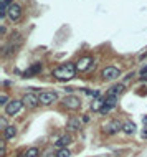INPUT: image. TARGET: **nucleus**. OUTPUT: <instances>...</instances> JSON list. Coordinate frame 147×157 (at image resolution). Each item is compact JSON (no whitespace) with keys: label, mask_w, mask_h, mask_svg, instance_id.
I'll return each instance as SVG.
<instances>
[{"label":"nucleus","mask_w":147,"mask_h":157,"mask_svg":"<svg viewBox=\"0 0 147 157\" xmlns=\"http://www.w3.org/2000/svg\"><path fill=\"white\" fill-rule=\"evenodd\" d=\"M76 70H78V68H76L75 63H63V65H60L58 68H55V70L51 71V76L56 78L58 81H66V79L75 78Z\"/></svg>","instance_id":"f257e3e1"},{"label":"nucleus","mask_w":147,"mask_h":157,"mask_svg":"<svg viewBox=\"0 0 147 157\" xmlns=\"http://www.w3.org/2000/svg\"><path fill=\"white\" fill-rule=\"evenodd\" d=\"M103 131H104L108 136H114V134H117V132L122 131V122H119L117 119H112V121H109V122L104 124V126H103Z\"/></svg>","instance_id":"f03ea898"},{"label":"nucleus","mask_w":147,"mask_h":157,"mask_svg":"<svg viewBox=\"0 0 147 157\" xmlns=\"http://www.w3.org/2000/svg\"><path fill=\"white\" fill-rule=\"evenodd\" d=\"M40 104H43V106H50L58 99V94H56L55 91H42L40 93Z\"/></svg>","instance_id":"7ed1b4c3"},{"label":"nucleus","mask_w":147,"mask_h":157,"mask_svg":"<svg viewBox=\"0 0 147 157\" xmlns=\"http://www.w3.org/2000/svg\"><path fill=\"white\" fill-rule=\"evenodd\" d=\"M22 108H23L22 101H18V99H12V101L3 108V111H5L7 116H15V114H18V112H20Z\"/></svg>","instance_id":"20e7f679"},{"label":"nucleus","mask_w":147,"mask_h":157,"mask_svg":"<svg viewBox=\"0 0 147 157\" xmlns=\"http://www.w3.org/2000/svg\"><path fill=\"white\" fill-rule=\"evenodd\" d=\"M22 103H23L25 108H28V109H35V108L40 104V98L35 94V93H27V94L23 96Z\"/></svg>","instance_id":"39448f33"},{"label":"nucleus","mask_w":147,"mask_h":157,"mask_svg":"<svg viewBox=\"0 0 147 157\" xmlns=\"http://www.w3.org/2000/svg\"><path fill=\"white\" fill-rule=\"evenodd\" d=\"M63 106L66 108V109H78L81 106V99L75 94H69L63 99Z\"/></svg>","instance_id":"423d86ee"},{"label":"nucleus","mask_w":147,"mask_h":157,"mask_svg":"<svg viewBox=\"0 0 147 157\" xmlns=\"http://www.w3.org/2000/svg\"><path fill=\"white\" fill-rule=\"evenodd\" d=\"M7 17H9L10 22H17V20L22 17V7L18 3H12L7 10Z\"/></svg>","instance_id":"0eeeda50"},{"label":"nucleus","mask_w":147,"mask_h":157,"mask_svg":"<svg viewBox=\"0 0 147 157\" xmlns=\"http://www.w3.org/2000/svg\"><path fill=\"white\" fill-rule=\"evenodd\" d=\"M121 75V71L117 70L116 66H108L103 70V78L106 79V81H112V79H117Z\"/></svg>","instance_id":"6e6552de"},{"label":"nucleus","mask_w":147,"mask_h":157,"mask_svg":"<svg viewBox=\"0 0 147 157\" xmlns=\"http://www.w3.org/2000/svg\"><path fill=\"white\" fill-rule=\"evenodd\" d=\"M81 126H83V119L76 118V116H71V118L68 119V122H66V127H68V131H69V132H76V131H79V129H81Z\"/></svg>","instance_id":"1a4fd4ad"},{"label":"nucleus","mask_w":147,"mask_h":157,"mask_svg":"<svg viewBox=\"0 0 147 157\" xmlns=\"http://www.w3.org/2000/svg\"><path fill=\"white\" fill-rule=\"evenodd\" d=\"M71 142H73V137L69 134H64V136H60V137L56 139L53 144H55V147H58V149H64L66 146H69Z\"/></svg>","instance_id":"9d476101"},{"label":"nucleus","mask_w":147,"mask_h":157,"mask_svg":"<svg viewBox=\"0 0 147 157\" xmlns=\"http://www.w3.org/2000/svg\"><path fill=\"white\" fill-rule=\"evenodd\" d=\"M93 63H94V60L91 58V56H86V58H81L78 63H76V68H78L79 71H88L89 68L93 66Z\"/></svg>","instance_id":"9b49d317"},{"label":"nucleus","mask_w":147,"mask_h":157,"mask_svg":"<svg viewBox=\"0 0 147 157\" xmlns=\"http://www.w3.org/2000/svg\"><path fill=\"white\" fill-rule=\"evenodd\" d=\"M42 68H43L42 63H35V65H31L25 73H23V78H33L35 75H38L40 71H42Z\"/></svg>","instance_id":"f8f14e48"},{"label":"nucleus","mask_w":147,"mask_h":157,"mask_svg":"<svg viewBox=\"0 0 147 157\" xmlns=\"http://www.w3.org/2000/svg\"><path fill=\"white\" fill-rule=\"evenodd\" d=\"M136 124L134 122H130V121H127V122H124L122 124V132H124V134H127V136H134L136 134Z\"/></svg>","instance_id":"ddd939ff"},{"label":"nucleus","mask_w":147,"mask_h":157,"mask_svg":"<svg viewBox=\"0 0 147 157\" xmlns=\"http://www.w3.org/2000/svg\"><path fill=\"white\" fill-rule=\"evenodd\" d=\"M15 136H17V127H15V126H7L5 129H3V139H5V141L13 139Z\"/></svg>","instance_id":"4468645a"},{"label":"nucleus","mask_w":147,"mask_h":157,"mask_svg":"<svg viewBox=\"0 0 147 157\" xmlns=\"http://www.w3.org/2000/svg\"><path fill=\"white\" fill-rule=\"evenodd\" d=\"M23 157H42V152H40L38 147H28Z\"/></svg>","instance_id":"2eb2a0df"},{"label":"nucleus","mask_w":147,"mask_h":157,"mask_svg":"<svg viewBox=\"0 0 147 157\" xmlns=\"http://www.w3.org/2000/svg\"><path fill=\"white\" fill-rule=\"evenodd\" d=\"M124 91V84H114L111 89L108 91V96H119Z\"/></svg>","instance_id":"dca6fc26"},{"label":"nucleus","mask_w":147,"mask_h":157,"mask_svg":"<svg viewBox=\"0 0 147 157\" xmlns=\"http://www.w3.org/2000/svg\"><path fill=\"white\" fill-rule=\"evenodd\" d=\"M104 104H106V106H109L111 109H112V108H116L117 106V96H106Z\"/></svg>","instance_id":"f3484780"},{"label":"nucleus","mask_w":147,"mask_h":157,"mask_svg":"<svg viewBox=\"0 0 147 157\" xmlns=\"http://www.w3.org/2000/svg\"><path fill=\"white\" fill-rule=\"evenodd\" d=\"M104 106V99H94L91 104V109L93 111H101V108Z\"/></svg>","instance_id":"a211bd4d"},{"label":"nucleus","mask_w":147,"mask_h":157,"mask_svg":"<svg viewBox=\"0 0 147 157\" xmlns=\"http://www.w3.org/2000/svg\"><path fill=\"white\" fill-rule=\"evenodd\" d=\"M56 157H71V151H69V149H58V151H56V154H55Z\"/></svg>","instance_id":"6ab92c4d"},{"label":"nucleus","mask_w":147,"mask_h":157,"mask_svg":"<svg viewBox=\"0 0 147 157\" xmlns=\"http://www.w3.org/2000/svg\"><path fill=\"white\" fill-rule=\"evenodd\" d=\"M9 103H10V101H9V96H7L5 93H3V94L0 96V104H2L3 108H5V106H7V104H9Z\"/></svg>","instance_id":"aec40b11"},{"label":"nucleus","mask_w":147,"mask_h":157,"mask_svg":"<svg viewBox=\"0 0 147 157\" xmlns=\"http://www.w3.org/2000/svg\"><path fill=\"white\" fill-rule=\"evenodd\" d=\"M139 78H141V79H147V66H144L141 71H139Z\"/></svg>","instance_id":"412c9836"},{"label":"nucleus","mask_w":147,"mask_h":157,"mask_svg":"<svg viewBox=\"0 0 147 157\" xmlns=\"http://www.w3.org/2000/svg\"><path fill=\"white\" fill-rule=\"evenodd\" d=\"M109 111H111V108H109V106H106V104H104V106L101 108V111H99V112H101V114H108Z\"/></svg>","instance_id":"4be33fe9"},{"label":"nucleus","mask_w":147,"mask_h":157,"mask_svg":"<svg viewBox=\"0 0 147 157\" xmlns=\"http://www.w3.org/2000/svg\"><path fill=\"white\" fill-rule=\"evenodd\" d=\"M5 152H7V149H5V142H2V149H0V155H2V157H5Z\"/></svg>","instance_id":"5701e85b"},{"label":"nucleus","mask_w":147,"mask_h":157,"mask_svg":"<svg viewBox=\"0 0 147 157\" xmlns=\"http://www.w3.org/2000/svg\"><path fill=\"white\" fill-rule=\"evenodd\" d=\"M142 139H147V127H144V129H142Z\"/></svg>","instance_id":"b1692460"},{"label":"nucleus","mask_w":147,"mask_h":157,"mask_svg":"<svg viewBox=\"0 0 147 157\" xmlns=\"http://www.w3.org/2000/svg\"><path fill=\"white\" fill-rule=\"evenodd\" d=\"M42 157H56V155H53V154H51V152H46V154H43Z\"/></svg>","instance_id":"393cba45"},{"label":"nucleus","mask_w":147,"mask_h":157,"mask_svg":"<svg viewBox=\"0 0 147 157\" xmlns=\"http://www.w3.org/2000/svg\"><path fill=\"white\" fill-rule=\"evenodd\" d=\"M88 121H89V116L84 114V116H83V122H88Z\"/></svg>","instance_id":"a878e982"},{"label":"nucleus","mask_w":147,"mask_h":157,"mask_svg":"<svg viewBox=\"0 0 147 157\" xmlns=\"http://www.w3.org/2000/svg\"><path fill=\"white\" fill-rule=\"evenodd\" d=\"M142 122H144V126L147 127V116H144V119H142Z\"/></svg>","instance_id":"bb28decb"}]
</instances>
